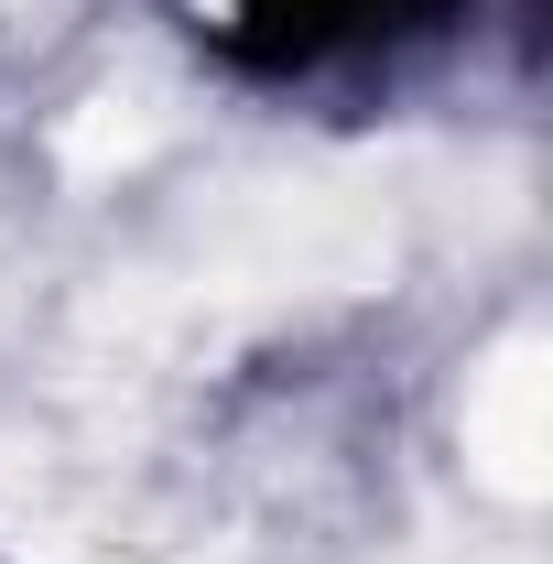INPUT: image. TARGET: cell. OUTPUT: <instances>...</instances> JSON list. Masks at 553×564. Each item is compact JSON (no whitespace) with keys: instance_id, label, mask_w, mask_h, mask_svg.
Wrapping results in <instances>:
<instances>
[{"instance_id":"obj_1","label":"cell","mask_w":553,"mask_h":564,"mask_svg":"<svg viewBox=\"0 0 553 564\" xmlns=\"http://www.w3.org/2000/svg\"><path fill=\"white\" fill-rule=\"evenodd\" d=\"M553 369H543V337H510V348L488 358L478 380H467V467H478L499 499H532L553 489Z\"/></svg>"},{"instance_id":"obj_2","label":"cell","mask_w":553,"mask_h":564,"mask_svg":"<svg viewBox=\"0 0 553 564\" xmlns=\"http://www.w3.org/2000/svg\"><path fill=\"white\" fill-rule=\"evenodd\" d=\"M163 120H174V109H163L152 87H98L66 131H55V152H66V174H120V163H141V152L163 141Z\"/></svg>"}]
</instances>
